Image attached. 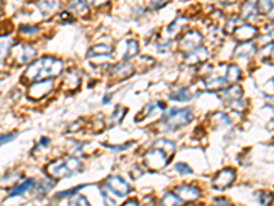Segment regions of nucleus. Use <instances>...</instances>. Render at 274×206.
<instances>
[{"label":"nucleus","instance_id":"4be33fe9","mask_svg":"<svg viewBox=\"0 0 274 206\" xmlns=\"http://www.w3.org/2000/svg\"><path fill=\"white\" fill-rule=\"evenodd\" d=\"M254 52H255V45H252L249 41H247V43H241L239 47H236L235 55L239 56V58H248Z\"/></svg>","mask_w":274,"mask_h":206},{"label":"nucleus","instance_id":"6e6552de","mask_svg":"<svg viewBox=\"0 0 274 206\" xmlns=\"http://www.w3.org/2000/svg\"><path fill=\"white\" fill-rule=\"evenodd\" d=\"M203 43V36L202 33L198 31H189L188 33H185L182 39L180 40V48L184 50L185 52H189V51L195 50L200 47Z\"/></svg>","mask_w":274,"mask_h":206},{"label":"nucleus","instance_id":"473e14b6","mask_svg":"<svg viewBox=\"0 0 274 206\" xmlns=\"http://www.w3.org/2000/svg\"><path fill=\"white\" fill-rule=\"evenodd\" d=\"M68 206H91V205L88 204V201L85 197H82V195H75L73 200H70Z\"/></svg>","mask_w":274,"mask_h":206},{"label":"nucleus","instance_id":"9b49d317","mask_svg":"<svg viewBox=\"0 0 274 206\" xmlns=\"http://www.w3.org/2000/svg\"><path fill=\"white\" fill-rule=\"evenodd\" d=\"M233 33H235V39L236 40L241 41V43H247V41L252 40L258 35V29H256L255 26L247 25L245 24V25L237 26Z\"/></svg>","mask_w":274,"mask_h":206},{"label":"nucleus","instance_id":"7c9ffc66","mask_svg":"<svg viewBox=\"0 0 274 206\" xmlns=\"http://www.w3.org/2000/svg\"><path fill=\"white\" fill-rule=\"evenodd\" d=\"M185 24H187V19L181 18L180 17V18H177L174 22H171V24L168 26V32L170 35H177V33L184 28L182 25H185Z\"/></svg>","mask_w":274,"mask_h":206},{"label":"nucleus","instance_id":"9d476101","mask_svg":"<svg viewBox=\"0 0 274 206\" xmlns=\"http://www.w3.org/2000/svg\"><path fill=\"white\" fill-rule=\"evenodd\" d=\"M174 194L181 200V202H193L200 197V190L195 186L182 184L174 188Z\"/></svg>","mask_w":274,"mask_h":206},{"label":"nucleus","instance_id":"c9c22d12","mask_svg":"<svg viewBox=\"0 0 274 206\" xmlns=\"http://www.w3.org/2000/svg\"><path fill=\"white\" fill-rule=\"evenodd\" d=\"M51 188H52V184H48L45 180L40 181L37 184V191H40L38 197H41V195H44L47 191H50Z\"/></svg>","mask_w":274,"mask_h":206},{"label":"nucleus","instance_id":"cd10ccee","mask_svg":"<svg viewBox=\"0 0 274 206\" xmlns=\"http://www.w3.org/2000/svg\"><path fill=\"white\" fill-rule=\"evenodd\" d=\"M137 52H138V44H137L135 40H129V41H126V50H125L124 52L125 62H126L128 59L133 58V56H136Z\"/></svg>","mask_w":274,"mask_h":206},{"label":"nucleus","instance_id":"2f4dec72","mask_svg":"<svg viewBox=\"0 0 274 206\" xmlns=\"http://www.w3.org/2000/svg\"><path fill=\"white\" fill-rule=\"evenodd\" d=\"M212 121L217 125H229L231 124V119L228 116H225L222 113H215L212 116Z\"/></svg>","mask_w":274,"mask_h":206},{"label":"nucleus","instance_id":"412c9836","mask_svg":"<svg viewBox=\"0 0 274 206\" xmlns=\"http://www.w3.org/2000/svg\"><path fill=\"white\" fill-rule=\"evenodd\" d=\"M222 95H224V98L226 100L240 99V98L243 96V88L240 87V85H236V84H233L232 87L224 89Z\"/></svg>","mask_w":274,"mask_h":206},{"label":"nucleus","instance_id":"f8f14e48","mask_svg":"<svg viewBox=\"0 0 274 206\" xmlns=\"http://www.w3.org/2000/svg\"><path fill=\"white\" fill-rule=\"evenodd\" d=\"M208 56V52L206 50L203 45H200L195 50L189 51V52H185L184 55V62L188 63V65H198V63L205 62Z\"/></svg>","mask_w":274,"mask_h":206},{"label":"nucleus","instance_id":"a211bd4d","mask_svg":"<svg viewBox=\"0 0 274 206\" xmlns=\"http://www.w3.org/2000/svg\"><path fill=\"white\" fill-rule=\"evenodd\" d=\"M224 76L226 82H228L229 85H233V84H236V82L241 79V72H240V69L237 68L236 65H229V66L226 68V72L224 73Z\"/></svg>","mask_w":274,"mask_h":206},{"label":"nucleus","instance_id":"f257e3e1","mask_svg":"<svg viewBox=\"0 0 274 206\" xmlns=\"http://www.w3.org/2000/svg\"><path fill=\"white\" fill-rule=\"evenodd\" d=\"M63 63L61 59L51 58V56H44L37 61H33L28 66L26 72L22 76L24 82H43V80H51L54 77L62 73Z\"/></svg>","mask_w":274,"mask_h":206},{"label":"nucleus","instance_id":"72a5a7b5","mask_svg":"<svg viewBox=\"0 0 274 206\" xmlns=\"http://www.w3.org/2000/svg\"><path fill=\"white\" fill-rule=\"evenodd\" d=\"M19 32H21L22 35L32 36V35H36V33H37L38 28L37 26H33V25H22L19 26Z\"/></svg>","mask_w":274,"mask_h":206},{"label":"nucleus","instance_id":"1a4fd4ad","mask_svg":"<svg viewBox=\"0 0 274 206\" xmlns=\"http://www.w3.org/2000/svg\"><path fill=\"white\" fill-rule=\"evenodd\" d=\"M106 186L117 197H125V195H128L129 191H131L129 184L124 179L118 177V176H110L106 180Z\"/></svg>","mask_w":274,"mask_h":206},{"label":"nucleus","instance_id":"bb28decb","mask_svg":"<svg viewBox=\"0 0 274 206\" xmlns=\"http://www.w3.org/2000/svg\"><path fill=\"white\" fill-rule=\"evenodd\" d=\"M112 52V48L110 45H106V44H99V45H95L92 47L89 52H88V55L89 56H99V55H110Z\"/></svg>","mask_w":274,"mask_h":206},{"label":"nucleus","instance_id":"aec40b11","mask_svg":"<svg viewBox=\"0 0 274 206\" xmlns=\"http://www.w3.org/2000/svg\"><path fill=\"white\" fill-rule=\"evenodd\" d=\"M68 8L75 15H85V14H88V4L84 0H68Z\"/></svg>","mask_w":274,"mask_h":206},{"label":"nucleus","instance_id":"6ab92c4d","mask_svg":"<svg viewBox=\"0 0 274 206\" xmlns=\"http://www.w3.org/2000/svg\"><path fill=\"white\" fill-rule=\"evenodd\" d=\"M33 184H34V180L33 179H26L24 180L21 184H17L15 187L11 188V191L8 194V197H18V195H22V194H25L26 191H29L32 187H33Z\"/></svg>","mask_w":274,"mask_h":206},{"label":"nucleus","instance_id":"4468645a","mask_svg":"<svg viewBox=\"0 0 274 206\" xmlns=\"http://www.w3.org/2000/svg\"><path fill=\"white\" fill-rule=\"evenodd\" d=\"M132 75H133V66H132L131 63L126 62L118 63L115 68L112 69L111 72L112 79H115V80H118V82H122L125 79L131 77Z\"/></svg>","mask_w":274,"mask_h":206},{"label":"nucleus","instance_id":"39448f33","mask_svg":"<svg viewBox=\"0 0 274 206\" xmlns=\"http://www.w3.org/2000/svg\"><path fill=\"white\" fill-rule=\"evenodd\" d=\"M36 56V50L33 48L31 44H17L11 47V51L8 54V59H11V62L17 66H22L26 63L33 62Z\"/></svg>","mask_w":274,"mask_h":206},{"label":"nucleus","instance_id":"37998d69","mask_svg":"<svg viewBox=\"0 0 274 206\" xmlns=\"http://www.w3.org/2000/svg\"><path fill=\"white\" fill-rule=\"evenodd\" d=\"M140 206H155V202H154V198L152 197H148V198H144L143 204Z\"/></svg>","mask_w":274,"mask_h":206},{"label":"nucleus","instance_id":"c85d7f7f","mask_svg":"<svg viewBox=\"0 0 274 206\" xmlns=\"http://www.w3.org/2000/svg\"><path fill=\"white\" fill-rule=\"evenodd\" d=\"M126 109L122 106H118L117 107V110L114 112V114H112L111 117H110V120H108V126H114V125H118L121 121H122V119L125 117V114H126Z\"/></svg>","mask_w":274,"mask_h":206},{"label":"nucleus","instance_id":"49530a36","mask_svg":"<svg viewBox=\"0 0 274 206\" xmlns=\"http://www.w3.org/2000/svg\"><path fill=\"white\" fill-rule=\"evenodd\" d=\"M110 99H111V95H106V96L103 98V103H108Z\"/></svg>","mask_w":274,"mask_h":206},{"label":"nucleus","instance_id":"a18cd8bd","mask_svg":"<svg viewBox=\"0 0 274 206\" xmlns=\"http://www.w3.org/2000/svg\"><path fill=\"white\" fill-rule=\"evenodd\" d=\"M122 206H140V205L137 204L136 201L132 200V201H128V202H126V204H124V205H122Z\"/></svg>","mask_w":274,"mask_h":206},{"label":"nucleus","instance_id":"b1692460","mask_svg":"<svg viewBox=\"0 0 274 206\" xmlns=\"http://www.w3.org/2000/svg\"><path fill=\"white\" fill-rule=\"evenodd\" d=\"M171 100H177V102H187L193 98V92H191L189 88H181L178 91H175L169 96Z\"/></svg>","mask_w":274,"mask_h":206},{"label":"nucleus","instance_id":"58836bf2","mask_svg":"<svg viewBox=\"0 0 274 206\" xmlns=\"http://www.w3.org/2000/svg\"><path fill=\"white\" fill-rule=\"evenodd\" d=\"M85 186H78V187L73 188V190H68L66 193H59L58 195H56V198H65V197H68V195H74L78 190H81V188H84Z\"/></svg>","mask_w":274,"mask_h":206},{"label":"nucleus","instance_id":"393cba45","mask_svg":"<svg viewBox=\"0 0 274 206\" xmlns=\"http://www.w3.org/2000/svg\"><path fill=\"white\" fill-rule=\"evenodd\" d=\"M255 14H256L255 3H254V1H251V0L245 1V3L243 4V7H241V13H240L241 18L251 19V18H254V15H255Z\"/></svg>","mask_w":274,"mask_h":206},{"label":"nucleus","instance_id":"dca6fc26","mask_svg":"<svg viewBox=\"0 0 274 206\" xmlns=\"http://www.w3.org/2000/svg\"><path fill=\"white\" fill-rule=\"evenodd\" d=\"M80 85V76L75 72L74 69H70L66 72V75L63 77L62 88L66 91H73Z\"/></svg>","mask_w":274,"mask_h":206},{"label":"nucleus","instance_id":"4c0bfd02","mask_svg":"<svg viewBox=\"0 0 274 206\" xmlns=\"http://www.w3.org/2000/svg\"><path fill=\"white\" fill-rule=\"evenodd\" d=\"M174 169L178 173H181V175H189V173H192V169L189 168L187 164H177Z\"/></svg>","mask_w":274,"mask_h":206},{"label":"nucleus","instance_id":"5701e85b","mask_svg":"<svg viewBox=\"0 0 274 206\" xmlns=\"http://www.w3.org/2000/svg\"><path fill=\"white\" fill-rule=\"evenodd\" d=\"M156 109H161V110H163V109H165V105H163L162 102H152V103L145 105L143 110L140 112V116H137L136 117V121H141V120H144L145 117H147V116L152 114V112L156 110Z\"/></svg>","mask_w":274,"mask_h":206},{"label":"nucleus","instance_id":"f704fd0d","mask_svg":"<svg viewBox=\"0 0 274 206\" xmlns=\"http://www.w3.org/2000/svg\"><path fill=\"white\" fill-rule=\"evenodd\" d=\"M231 107L233 110H236L239 113H243L245 109H247V102H244V100H240V99H236V100H232Z\"/></svg>","mask_w":274,"mask_h":206},{"label":"nucleus","instance_id":"0eeeda50","mask_svg":"<svg viewBox=\"0 0 274 206\" xmlns=\"http://www.w3.org/2000/svg\"><path fill=\"white\" fill-rule=\"evenodd\" d=\"M235 179H236V172L233 169H222L212 179V187L215 188V190H219V191L225 190V188H228L231 186L232 183L235 181Z\"/></svg>","mask_w":274,"mask_h":206},{"label":"nucleus","instance_id":"79ce46f5","mask_svg":"<svg viewBox=\"0 0 274 206\" xmlns=\"http://www.w3.org/2000/svg\"><path fill=\"white\" fill-rule=\"evenodd\" d=\"M110 0H87V3L89 6H94V7H100V6H104L107 4Z\"/></svg>","mask_w":274,"mask_h":206},{"label":"nucleus","instance_id":"e433bc0d","mask_svg":"<svg viewBox=\"0 0 274 206\" xmlns=\"http://www.w3.org/2000/svg\"><path fill=\"white\" fill-rule=\"evenodd\" d=\"M17 136V133L15 132H11V133H1L0 135V146H3V144L6 143H10L11 140H14Z\"/></svg>","mask_w":274,"mask_h":206},{"label":"nucleus","instance_id":"ddd939ff","mask_svg":"<svg viewBox=\"0 0 274 206\" xmlns=\"http://www.w3.org/2000/svg\"><path fill=\"white\" fill-rule=\"evenodd\" d=\"M37 7L44 17H50L61 8V0H38Z\"/></svg>","mask_w":274,"mask_h":206},{"label":"nucleus","instance_id":"c756f323","mask_svg":"<svg viewBox=\"0 0 274 206\" xmlns=\"http://www.w3.org/2000/svg\"><path fill=\"white\" fill-rule=\"evenodd\" d=\"M182 202L181 200L175 195V194H166L162 198V204L161 206H180Z\"/></svg>","mask_w":274,"mask_h":206},{"label":"nucleus","instance_id":"a19ab883","mask_svg":"<svg viewBox=\"0 0 274 206\" xmlns=\"http://www.w3.org/2000/svg\"><path fill=\"white\" fill-rule=\"evenodd\" d=\"M212 204L214 206H232V204L228 200H225L222 197H218V198H214L212 200Z\"/></svg>","mask_w":274,"mask_h":206},{"label":"nucleus","instance_id":"f03ea898","mask_svg":"<svg viewBox=\"0 0 274 206\" xmlns=\"http://www.w3.org/2000/svg\"><path fill=\"white\" fill-rule=\"evenodd\" d=\"M175 146L173 142L168 139H161L154 144V149H151L144 156V164L151 170L163 169L170 161V157L174 154Z\"/></svg>","mask_w":274,"mask_h":206},{"label":"nucleus","instance_id":"c03bdc74","mask_svg":"<svg viewBox=\"0 0 274 206\" xmlns=\"http://www.w3.org/2000/svg\"><path fill=\"white\" fill-rule=\"evenodd\" d=\"M61 19H62V21H71L73 17H71V14L70 13H62L61 14Z\"/></svg>","mask_w":274,"mask_h":206},{"label":"nucleus","instance_id":"f3484780","mask_svg":"<svg viewBox=\"0 0 274 206\" xmlns=\"http://www.w3.org/2000/svg\"><path fill=\"white\" fill-rule=\"evenodd\" d=\"M13 47V39L10 35H1L0 36V61H4L8 58V54Z\"/></svg>","mask_w":274,"mask_h":206},{"label":"nucleus","instance_id":"423d86ee","mask_svg":"<svg viewBox=\"0 0 274 206\" xmlns=\"http://www.w3.org/2000/svg\"><path fill=\"white\" fill-rule=\"evenodd\" d=\"M51 91H52V82L51 80L32 82L31 87L28 88V96L33 100L43 99L44 96H47Z\"/></svg>","mask_w":274,"mask_h":206},{"label":"nucleus","instance_id":"20e7f679","mask_svg":"<svg viewBox=\"0 0 274 206\" xmlns=\"http://www.w3.org/2000/svg\"><path fill=\"white\" fill-rule=\"evenodd\" d=\"M193 120L192 110L189 107L185 109H170L166 114H163L162 124L166 131H175L182 126H187Z\"/></svg>","mask_w":274,"mask_h":206},{"label":"nucleus","instance_id":"ea45409f","mask_svg":"<svg viewBox=\"0 0 274 206\" xmlns=\"http://www.w3.org/2000/svg\"><path fill=\"white\" fill-rule=\"evenodd\" d=\"M259 201H261L262 205H268L269 202L272 201V193H266V191L261 193L259 194Z\"/></svg>","mask_w":274,"mask_h":206},{"label":"nucleus","instance_id":"2eb2a0df","mask_svg":"<svg viewBox=\"0 0 274 206\" xmlns=\"http://www.w3.org/2000/svg\"><path fill=\"white\" fill-rule=\"evenodd\" d=\"M206 89L207 91H221L226 88L229 84L225 80V76H214L211 75L210 77H207L205 82Z\"/></svg>","mask_w":274,"mask_h":206},{"label":"nucleus","instance_id":"7ed1b4c3","mask_svg":"<svg viewBox=\"0 0 274 206\" xmlns=\"http://www.w3.org/2000/svg\"><path fill=\"white\" fill-rule=\"evenodd\" d=\"M45 170L51 179L61 180L65 177H70V176L80 173L82 170V164L75 157H63V158H59L48 164Z\"/></svg>","mask_w":274,"mask_h":206},{"label":"nucleus","instance_id":"a878e982","mask_svg":"<svg viewBox=\"0 0 274 206\" xmlns=\"http://www.w3.org/2000/svg\"><path fill=\"white\" fill-rule=\"evenodd\" d=\"M256 13L262 15H268L273 10V0H258L255 4Z\"/></svg>","mask_w":274,"mask_h":206}]
</instances>
